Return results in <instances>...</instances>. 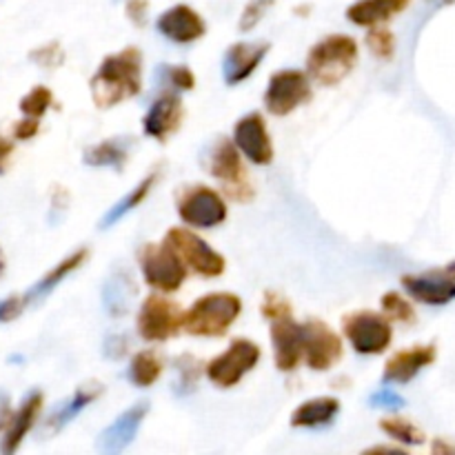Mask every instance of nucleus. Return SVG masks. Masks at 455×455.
Wrapping results in <instances>:
<instances>
[{"label":"nucleus","instance_id":"obj_18","mask_svg":"<svg viewBox=\"0 0 455 455\" xmlns=\"http://www.w3.org/2000/svg\"><path fill=\"white\" fill-rule=\"evenodd\" d=\"M435 347L434 345H420L411 347V349L398 351L394 358L387 363L382 380L389 385H409L422 369L435 363Z\"/></svg>","mask_w":455,"mask_h":455},{"label":"nucleus","instance_id":"obj_26","mask_svg":"<svg viewBox=\"0 0 455 455\" xmlns=\"http://www.w3.org/2000/svg\"><path fill=\"white\" fill-rule=\"evenodd\" d=\"M133 296H136V287L132 283V275L127 271H118V274H111L109 280L105 283L102 305L109 311V315L120 318V315H124L132 309Z\"/></svg>","mask_w":455,"mask_h":455},{"label":"nucleus","instance_id":"obj_24","mask_svg":"<svg viewBox=\"0 0 455 455\" xmlns=\"http://www.w3.org/2000/svg\"><path fill=\"white\" fill-rule=\"evenodd\" d=\"M87 256H89L87 249H78L76 253L67 256L65 260L58 262V265L53 267L49 274H44L43 278H40L38 283H36L34 287H31L29 291L25 293V296H22V298H25V305H36V302H40L43 298H47L49 293H52L53 289H56L58 284L62 283V280L69 278V275L74 274V271L78 269V267L83 265L84 260H87Z\"/></svg>","mask_w":455,"mask_h":455},{"label":"nucleus","instance_id":"obj_9","mask_svg":"<svg viewBox=\"0 0 455 455\" xmlns=\"http://www.w3.org/2000/svg\"><path fill=\"white\" fill-rule=\"evenodd\" d=\"M185 314L173 300L164 296H149L138 314V333L149 342H163L176 336L182 327Z\"/></svg>","mask_w":455,"mask_h":455},{"label":"nucleus","instance_id":"obj_37","mask_svg":"<svg viewBox=\"0 0 455 455\" xmlns=\"http://www.w3.org/2000/svg\"><path fill=\"white\" fill-rule=\"evenodd\" d=\"M25 307H27L25 298H18V296L3 298V300H0V323H9V320L18 318Z\"/></svg>","mask_w":455,"mask_h":455},{"label":"nucleus","instance_id":"obj_33","mask_svg":"<svg viewBox=\"0 0 455 455\" xmlns=\"http://www.w3.org/2000/svg\"><path fill=\"white\" fill-rule=\"evenodd\" d=\"M367 44L373 52V56L382 58V60L394 56V36L387 29H376V27H371V31H369L367 36Z\"/></svg>","mask_w":455,"mask_h":455},{"label":"nucleus","instance_id":"obj_23","mask_svg":"<svg viewBox=\"0 0 455 455\" xmlns=\"http://www.w3.org/2000/svg\"><path fill=\"white\" fill-rule=\"evenodd\" d=\"M100 394H102V387H96V385H87L83 387V389L76 391L71 398H67L65 403H60L56 409H53L52 416H49L47 422H44V435L49 434L53 435L58 434V431L65 429V427L69 425L76 416H80V413H83L84 409H87Z\"/></svg>","mask_w":455,"mask_h":455},{"label":"nucleus","instance_id":"obj_31","mask_svg":"<svg viewBox=\"0 0 455 455\" xmlns=\"http://www.w3.org/2000/svg\"><path fill=\"white\" fill-rule=\"evenodd\" d=\"M52 100L53 96L47 87H34L20 100V111L29 118H43L49 107H52Z\"/></svg>","mask_w":455,"mask_h":455},{"label":"nucleus","instance_id":"obj_28","mask_svg":"<svg viewBox=\"0 0 455 455\" xmlns=\"http://www.w3.org/2000/svg\"><path fill=\"white\" fill-rule=\"evenodd\" d=\"M154 182H156V173H149V176H147L145 180L138 182V185L133 187V189L129 191L127 196H124V198H120L118 203H116L114 207H111L109 212L105 213V216H102L100 225H98V227H100V229H109V227H114L116 222L120 220V218H124L129 212H133V209H136V207H140L142 200H145L147 196H149V191H151V187H154Z\"/></svg>","mask_w":455,"mask_h":455},{"label":"nucleus","instance_id":"obj_4","mask_svg":"<svg viewBox=\"0 0 455 455\" xmlns=\"http://www.w3.org/2000/svg\"><path fill=\"white\" fill-rule=\"evenodd\" d=\"M203 167L207 169L209 176H213L225 187V191L234 200L251 198V187L243 167L240 149L229 138L220 136L209 145V149L203 151Z\"/></svg>","mask_w":455,"mask_h":455},{"label":"nucleus","instance_id":"obj_40","mask_svg":"<svg viewBox=\"0 0 455 455\" xmlns=\"http://www.w3.org/2000/svg\"><path fill=\"white\" fill-rule=\"evenodd\" d=\"M9 418H12V407H9V394L0 389V431L7 427Z\"/></svg>","mask_w":455,"mask_h":455},{"label":"nucleus","instance_id":"obj_2","mask_svg":"<svg viewBox=\"0 0 455 455\" xmlns=\"http://www.w3.org/2000/svg\"><path fill=\"white\" fill-rule=\"evenodd\" d=\"M243 302L234 293H209L196 300L182 318L187 333L200 338H220L238 320Z\"/></svg>","mask_w":455,"mask_h":455},{"label":"nucleus","instance_id":"obj_11","mask_svg":"<svg viewBox=\"0 0 455 455\" xmlns=\"http://www.w3.org/2000/svg\"><path fill=\"white\" fill-rule=\"evenodd\" d=\"M311 98L309 76L298 69H283L271 76L265 92V107L274 116H287Z\"/></svg>","mask_w":455,"mask_h":455},{"label":"nucleus","instance_id":"obj_29","mask_svg":"<svg viewBox=\"0 0 455 455\" xmlns=\"http://www.w3.org/2000/svg\"><path fill=\"white\" fill-rule=\"evenodd\" d=\"M163 373V363L154 351H140L129 364L127 378L136 387H151Z\"/></svg>","mask_w":455,"mask_h":455},{"label":"nucleus","instance_id":"obj_20","mask_svg":"<svg viewBox=\"0 0 455 455\" xmlns=\"http://www.w3.org/2000/svg\"><path fill=\"white\" fill-rule=\"evenodd\" d=\"M182 123V102L176 93H163L160 98H156L154 105L147 111L145 120H142V129L149 138L156 140H164V138L172 136L173 132H178Z\"/></svg>","mask_w":455,"mask_h":455},{"label":"nucleus","instance_id":"obj_15","mask_svg":"<svg viewBox=\"0 0 455 455\" xmlns=\"http://www.w3.org/2000/svg\"><path fill=\"white\" fill-rule=\"evenodd\" d=\"M156 29L164 38L178 44L196 43L207 34V25L200 18V13L187 4H176V7H169L167 12L160 13L158 20H156Z\"/></svg>","mask_w":455,"mask_h":455},{"label":"nucleus","instance_id":"obj_10","mask_svg":"<svg viewBox=\"0 0 455 455\" xmlns=\"http://www.w3.org/2000/svg\"><path fill=\"white\" fill-rule=\"evenodd\" d=\"M178 216L194 229H209L227 220V204L209 187H191L178 200Z\"/></svg>","mask_w":455,"mask_h":455},{"label":"nucleus","instance_id":"obj_19","mask_svg":"<svg viewBox=\"0 0 455 455\" xmlns=\"http://www.w3.org/2000/svg\"><path fill=\"white\" fill-rule=\"evenodd\" d=\"M267 52H269V43H238L227 49L225 58H222L225 83L240 84L243 80H247L258 69Z\"/></svg>","mask_w":455,"mask_h":455},{"label":"nucleus","instance_id":"obj_3","mask_svg":"<svg viewBox=\"0 0 455 455\" xmlns=\"http://www.w3.org/2000/svg\"><path fill=\"white\" fill-rule=\"evenodd\" d=\"M358 60V44L349 36H329L320 40L307 56V69L314 80L336 84L351 74Z\"/></svg>","mask_w":455,"mask_h":455},{"label":"nucleus","instance_id":"obj_5","mask_svg":"<svg viewBox=\"0 0 455 455\" xmlns=\"http://www.w3.org/2000/svg\"><path fill=\"white\" fill-rule=\"evenodd\" d=\"M140 267L147 284L160 293L178 291L187 278L185 262L167 243L142 247Z\"/></svg>","mask_w":455,"mask_h":455},{"label":"nucleus","instance_id":"obj_22","mask_svg":"<svg viewBox=\"0 0 455 455\" xmlns=\"http://www.w3.org/2000/svg\"><path fill=\"white\" fill-rule=\"evenodd\" d=\"M411 0H358L347 9V18L358 27H376L409 7Z\"/></svg>","mask_w":455,"mask_h":455},{"label":"nucleus","instance_id":"obj_8","mask_svg":"<svg viewBox=\"0 0 455 455\" xmlns=\"http://www.w3.org/2000/svg\"><path fill=\"white\" fill-rule=\"evenodd\" d=\"M342 331H345L351 347L363 355L382 354L394 340L389 320L380 314H369V311L347 315L342 320Z\"/></svg>","mask_w":455,"mask_h":455},{"label":"nucleus","instance_id":"obj_27","mask_svg":"<svg viewBox=\"0 0 455 455\" xmlns=\"http://www.w3.org/2000/svg\"><path fill=\"white\" fill-rule=\"evenodd\" d=\"M132 147V138H111V140L98 142L96 147L84 151L83 163L89 167H114L120 169Z\"/></svg>","mask_w":455,"mask_h":455},{"label":"nucleus","instance_id":"obj_35","mask_svg":"<svg viewBox=\"0 0 455 455\" xmlns=\"http://www.w3.org/2000/svg\"><path fill=\"white\" fill-rule=\"evenodd\" d=\"M262 314L271 320L284 318V315H291V309H289V302L284 300L278 293H267L265 302H262Z\"/></svg>","mask_w":455,"mask_h":455},{"label":"nucleus","instance_id":"obj_41","mask_svg":"<svg viewBox=\"0 0 455 455\" xmlns=\"http://www.w3.org/2000/svg\"><path fill=\"white\" fill-rule=\"evenodd\" d=\"M12 154H13V145L0 136V173H4V169H7Z\"/></svg>","mask_w":455,"mask_h":455},{"label":"nucleus","instance_id":"obj_42","mask_svg":"<svg viewBox=\"0 0 455 455\" xmlns=\"http://www.w3.org/2000/svg\"><path fill=\"white\" fill-rule=\"evenodd\" d=\"M447 274H449V275H451V278H455V260L451 262V265H449V267H447Z\"/></svg>","mask_w":455,"mask_h":455},{"label":"nucleus","instance_id":"obj_30","mask_svg":"<svg viewBox=\"0 0 455 455\" xmlns=\"http://www.w3.org/2000/svg\"><path fill=\"white\" fill-rule=\"evenodd\" d=\"M380 429L385 431L389 438L398 440V443L403 444L416 447V444L425 443V434L409 420H403V418H385V420H380Z\"/></svg>","mask_w":455,"mask_h":455},{"label":"nucleus","instance_id":"obj_32","mask_svg":"<svg viewBox=\"0 0 455 455\" xmlns=\"http://www.w3.org/2000/svg\"><path fill=\"white\" fill-rule=\"evenodd\" d=\"M382 309H385L387 318H394L398 323H416V311L413 307L404 300L398 293H385L382 296Z\"/></svg>","mask_w":455,"mask_h":455},{"label":"nucleus","instance_id":"obj_16","mask_svg":"<svg viewBox=\"0 0 455 455\" xmlns=\"http://www.w3.org/2000/svg\"><path fill=\"white\" fill-rule=\"evenodd\" d=\"M271 342H274L275 367L280 371H293L305 355L302 347V324L293 323L291 315L274 320L271 324Z\"/></svg>","mask_w":455,"mask_h":455},{"label":"nucleus","instance_id":"obj_39","mask_svg":"<svg viewBox=\"0 0 455 455\" xmlns=\"http://www.w3.org/2000/svg\"><path fill=\"white\" fill-rule=\"evenodd\" d=\"M38 127H40V118H22L20 123L13 124V136L18 138V140H29V138H34L36 133H38Z\"/></svg>","mask_w":455,"mask_h":455},{"label":"nucleus","instance_id":"obj_12","mask_svg":"<svg viewBox=\"0 0 455 455\" xmlns=\"http://www.w3.org/2000/svg\"><path fill=\"white\" fill-rule=\"evenodd\" d=\"M302 347L305 360L315 371H327L342 358V342L324 323L302 324Z\"/></svg>","mask_w":455,"mask_h":455},{"label":"nucleus","instance_id":"obj_36","mask_svg":"<svg viewBox=\"0 0 455 455\" xmlns=\"http://www.w3.org/2000/svg\"><path fill=\"white\" fill-rule=\"evenodd\" d=\"M369 404L376 409H387V411H395V409H403L404 407V400L400 398L398 394H394V391L389 389H382L378 391V394H373L371 398H369Z\"/></svg>","mask_w":455,"mask_h":455},{"label":"nucleus","instance_id":"obj_38","mask_svg":"<svg viewBox=\"0 0 455 455\" xmlns=\"http://www.w3.org/2000/svg\"><path fill=\"white\" fill-rule=\"evenodd\" d=\"M269 3H271V0H256L253 4H249V7L244 9L243 20H240V29L247 31L249 27L256 25V22L262 18V13H265V9L269 7Z\"/></svg>","mask_w":455,"mask_h":455},{"label":"nucleus","instance_id":"obj_6","mask_svg":"<svg viewBox=\"0 0 455 455\" xmlns=\"http://www.w3.org/2000/svg\"><path fill=\"white\" fill-rule=\"evenodd\" d=\"M164 243L182 258L187 267L194 274L204 275V278H216V275L225 274V258L218 251H213L200 235L194 231L182 229V227H173L167 231Z\"/></svg>","mask_w":455,"mask_h":455},{"label":"nucleus","instance_id":"obj_14","mask_svg":"<svg viewBox=\"0 0 455 455\" xmlns=\"http://www.w3.org/2000/svg\"><path fill=\"white\" fill-rule=\"evenodd\" d=\"M147 411H149V403H147V400H140V403L129 407L124 413H120V416L116 418V420L111 422L100 435H98L96 440L98 451L109 453V455L124 451V449L133 443V438H136Z\"/></svg>","mask_w":455,"mask_h":455},{"label":"nucleus","instance_id":"obj_7","mask_svg":"<svg viewBox=\"0 0 455 455\" xmlns=\"http://www.w3.org/2000/svg\"><path fill=\"white\" fill-rule=\"evenodd\" d=\"M260 360V349L256 342L238 338L229 345L225 354L213 358L207 364V378L220 389H229L235 387Z\"/></svg>","mask_w":455,"mask_h":455},{"label":"nucleus","instance_id":"obj_21","mask_svg":"<svg viewBox=\"0 0 455 455\" xmlns=\"http://www.w3.org/2000/svg\"><path fill=\"white\" fill-rule=\"evenodd\" d=\"M40 409H43V394H40V391H31V394L22 400L20 409L9 418L7 427H4L3 443H0V451L13 453L20 447L25 435L29 434L31 427L38 420Z\"/></svg>","mask_w":455,"mask_h":455},{"label":"nucleus","instance_id":"obj_17","mask_svg":"<svg viewBox=\"0 0 455 455\" xmlns=\"http://www.w3.org/2000/svg\"><path fill=\"white\" fill-rule=\"evenodd\" d=\"M403 287L413 300L429 307H443L455 300V278L449 274L404 275Z\"/></svg>","mask_w":455,"mask_h":455},{"label":"nucleus","instance_id":"obj_34","mask_svg":"<svg viewBox=\"0 0 455 455\" xmlns=\"http://www.w3.org/2000/svg\"><path fill=\"white\" fill-rule=\"evenodd\" d=\"M164 83H169L172 87L180 89V92H187V89H194L196 78L185 65H176V67H164L163 69Z\"/></svg>","mask_w":455,"mask_h":455},{"label":"nucleus","instance_id":"obj_25","mask_svg":"<svg viewBox=\"0 0 455 455\" xmlns=\"http://www.w3.org/2000/svg\"><path fill=\"white\" fill-rule=\"evenodd\" d=\"M340 413V403L336 398H314L298 407L291 416V427L300 429H318L331 425Z\"/></svg>","mask_w":455,"mask_h":455},{"label":"nucleus","instance_id":"obj_43","mask_svg":"<svg viewBox=\"0 0 455 455\" xmlns=\"http://www.w3.org/2000/svg\"><path fill=\"white\" fill-rule=\"evenodd\" d=\"M4 271V258H3V251H0V275H3Z\"/></svg>","mask_w":455,"mask_h":455},{"label":"nucleus","instance_id":"obj_1","mask_svg":"<svg viewBox=\"0 0 455 455\" xmlns=\"http://www.w3.org/2000/svg\"><path fill=\"white\" fill-rule=\"evenodd\" d=\"M142 89V53L127 47L107 56L92 78V96L98 107H114L129 100Z\"/></svg>","mask_w":455,"mask_h":455},{"label":"nucleus","instance_id":"obj_13","mask_svg":"<svg viewBox=\"0 0 455 455\" xmlns=\"http://www.w3.org/2000/svg\"><path fill=\"white\" fill-rule=\"evenodd\" d=\"M234 142L240 154L247 156L253 164H269L274 160V147H271L265 118L256 111L238 120L234 129Z\"/></svg>","mask_w":455,"mask_h":455}]
</instances>
